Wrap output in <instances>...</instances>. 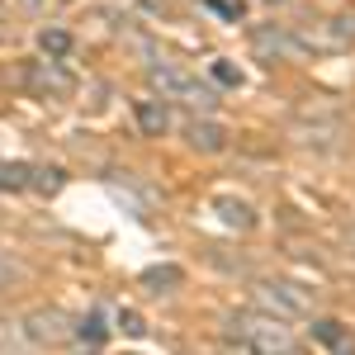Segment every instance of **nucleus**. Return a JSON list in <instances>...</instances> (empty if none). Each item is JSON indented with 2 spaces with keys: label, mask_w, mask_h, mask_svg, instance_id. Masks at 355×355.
<instances>
[{
  "label": "nucleus",
  "mask_w": 355,
  "mask_h": 355,
  "mask_svg": "<svg viewBox=\"0 0 355 355\" xmlns=\"http://www.w3.org/2000/svg\"><path fill=\"white\" fill-rule=\"evenodd\" d=\"M232 336L251 355H299L294 331L284 327V318H270V313H237L232 318Z\"/></svg>",
  "instance_id": "obj_1"
},
{
  "label": "nucleus",
  "mask_w": 355,
  "mask_h": 355,
  "mask_svg": "<svg viewBox=\"0 0 355 355\" xmlns=\"http://www.w3.org/2000/svg\"><path fill=\"white\" fill-rule=\"evenodd\" d=\"M299 53H346L355 43V15H336V19H303L289 28Z\"/></svg>",
  "instance_id": "obj_2"
},
{
  "label": "nucleus",
  "mask_w": 355,
  "mask_h": 355,
  "mask_svg": "<svg viewBox=\"0 0 355 355\" xmlns=\"http://www.w3.org/2000/svg\"><path fill=\"white\" fill-rule=\"evenodd\" d=\"M251 294H256V303L270 313V318H313V308H318V294L313 289H303V284H294V279H256L251 284Z\"/></svg>",
  "instance_id": "obj_3"
},
{
  "label": "nucleus",
  "mask_w": 355,
  "mask_h": 355,
  "mask_svg": "<svg viewBox=\"0 0 355 355\" xmlns=\"http://www.w3.org/2000/svg\"><path fill=\"white\" fill-rule=\"evenodd\" d=\"M147 81L162 90V100H180V105H190V110H214L218 105V95L209 90V85L199 81V76H190V71H180V67H171V62H162V67H152L147 71Z\"/></svg>",
  "instance_id": "obj_4"
},
{
  "label": "nucleus",
  "mask_w": 355,
  "mask_h": 355,
  "mask_svg": "<svg viewBox=\"0 0 355 355\" xmlns=\"http://www.w3.org/2000/svg\"><path fill=\"white\" fill-rule=\"evenodd\" d=\"M24 81L33 95H43V100H67L71 90H76V81H71V71H62V62L57 57H48V62H28L24 67Z\"/></svg>",
  "instance_id": "obj_5"
},
{
  "label": "nucleus",
  "mask_w": 355,
  "mask_h": 355,
  "mask_svg": "<svg viewBox=\"0 0 355 355\" xmlns=\"http://www.w3.org/2000/svg\"><path fill=\"white\" fill-rule=\"evenodd\" d=\"M24 331H28V341H38V346H62L76 327H71L57 308H38V313L24 318Z\"/></svg>",
  "instance_id": "obj_6"
},
{
  "label": "nucleus",
  "mask_w": 355,
  "mask_h": 355,
  "mask_svg": "<svg viewBox=\"0 0 355 355\" xmlns=\"http://www.w3.org/2000/svg\"><path fill=\"white\" fill-rule=\"evenodd\" d=\"M313 336H318L331 355H355V331L346 327V322H336V318H318V322H313Z\"/></svg>",
  "instance_id": "obj_7"
},
{
  "label": "nucleus",
  "mask_w": 355,
  "mask_h": 355,
  "mask_svg": "<svg viewBox=\"0 0 355 355\" xmlns=\"http://www.w3.org/2000/svg\"><path fill=\"white\" fill-rule=\"evenodd\" d=\"M251 48H256V53L261 57H299V48H294V38H289V33H284V28H256V33H251Z\"/></svg>",
  "instance_id": "obj_8"
},
{
  "label": "nucleus",
  "mask_w": 355,
  "mask_h": 355,
  "mask_svg": "<svg viewBox=\"0 0 355 355\" xmlns=\"http://www.w3.org/2000/svg\"><path fill=\"white\" fill-rule=\"evenodd\" d=\"M214 214H218L227 227H237V232H251V227H256V214H251V204H246V199H232V194L214 199Z\"/></svg>",
  "instance_id": "obj_9"
},
{
  "label": "nucleus",
  "mask_w": 355,
  "mask_h": 355,
  "mask_svg": "<svg viewBox=\"0 0 355 355\" xmlns=\"http://www.w3.org/2000/svg\"><path fill=\"white\" fill-rule=\"evenodd\" d=\"M133 114H137V128H142L147 137H162L166 128H171V114H166L162 100H137Z\"/></svg>",
  "instance_id": "obj_10"
},
{
  "label": "nucleus",
  "mask_w": 355,
  "mask_h": 355,
  "mask_svg": "<svg viewBox=\"0 0 355 355\" xmlns=\"http://www.w3.org/2000/svg\"><path fill=\"white\" fill-rule=\"evenodd\" d=\"M185 137H190V147H199V152H223L227 147V133H223L214 119H194L190 128H185Z\"/></svg>",
  "instance_id": "obj_11"
},
{
  "label": "nucleus",
  "mask_w": 355,
  "mask_h": 355,
  "mask_svg": "<svg viewBox=\"0 0 355 355\" xmlns=\"http://www.w3.org/2000/svg\"><path fill=\"white\" fill-rule=\"evenodd\" d=\"M185 284V270L180 266H152V270L142 275V289L147 294H171V289H180Z\"/></svg>",
  "instance_id": "obj_12"
},
{
  "label": "nucleus",
  "mask_w": 355,
  "mask_h": 355,
  "mask_svg": "<svg viewBox=\"0 0 355 355\" xmlns=\"http://www.w3.org/2000/svg\"><path fill=\"white\" fill-rule=\"evenodd\" d=\"M28 185L43 190V194H57L62 185H67V175H62L57 166H28Z\"/></svg>",
  "instance_id": "obj_13"
},
{
  "label": "nucleus",
  "mask_w": 355,
  "mask_h": 355,
  "mask_svg": "<svg viewBox=\"0 0 355 355\" xmlns=\"http://www.w3.org/2000/svg\"><path fill=\"white\" fill-rule=\"evenodd\" d=\"M38 48L48 57H67L71 53V33H67V28H43V33H38Z\"/></svg>",
  "instance_id": "obj_14"
},
{
  "label": "nucleus",
  "mask_w": 355,
  "mask_h": 355,
  "mask_svg": "<svg viewBox=\"0 0 355 355\" xmlns=\"http://www.w3.org/2000/svg\"><path fill=\"white\" fill-rule=\"evenodd\" d=\"M28 185V162H0V190H24Z\"/></svg>",
  "instance_id": "obj_15"
},
{
  "label": "nucleus",
  "mask_w": 355,
  "mask_h": 355,
  "mask_svg": "<svg viewBox=\"0 0 355 355\" xmlns=\"http://www.w3.org/2000/svg\"><path fill=\"white\" fill-rule=\"evenodd\" d=\"M119 327H123V336H147V322H142L137 308H123V313H119Z\"/></svg>",
  "instance_id": "obj_16"
},
{
  "label": "nucleus",
  "mask_w": 355,
  "mask_h": 355,
  "mask_svg": "<svg viewBox=\"0 0 355 355\" xmlns=\"http://www.w3.org/2000/svg\"><path fill=\"white\" fill-rule=\"evenodd\" d=\"M76 331H81L85 341H105V313L95 308V313H90V318H85V322H81Z\"/></svg>",
  "instance_id": "obj_17"
},
{
  "label": "nucleus",
  "mask_w": 355,
  "mask_h": 355,
  "mask_svg": "<svg viewBox=\"0 0 355 355\" xmlns=\"http://www.w3.org/2000/svg\"><path fill=\"white\" fill-rule=\"evenodd\" d=\"M209 71H214V81H218V85H242V71H237L232 62H214Z\"/></svg>",
  "instance_id": "obj_18"
},
{
  "label": "nucleus",
  "mask_w": 355,
  "mask_h": 355,
  "mask_svg": "<svg viewBox=\"0 0 355 355\" xmlns=\"http://www.w3.org/2000/svg\"><path fill=\"white\" fill-rule=\"evenodd\" d=\"M351 251H355V232H351Z\"/></svg>",
  "instance_id": "obj_19"
}]
</instances>
